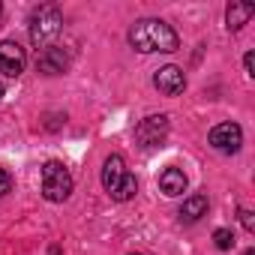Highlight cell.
<instances>
[{
    "label": "cell",
    "instance_id": "cell-1",
    "mask_svg": "<svg viewBox=\"0 0 255 255\" xmlns=\"http://www.w3.org/2000/svg\"><path fill=\"white\" fill-rule=\"evenodd\" d=\"M129 45L141 54H153V51H177L180 48V36L171 24H165L162 18H141L129 27Z\"/></svg>",
    "mask_w": 255,
    "mask_h": 255
},
{
    "label": "cell",
    "instance_id": "cell-2",
    "mask_svg": "<svg viewBox=\"0 0 255 255\" xmlns=\"http://www.w3.org/2000/svg\"><path fill=\"white\" fill-rule=\"evenodd\" d=\"M102 186H105V192L114 201H129V198H135L138 180H135V174L126 171V159L120 153H111L105 159V165H102Z\"/></svg>",
    "mask_w": 255,
    "mask_h": 255
},
{
    "label": "cell",
    "instance_id": "cell-3",
    "mask_svg": "<svg viewBox=\"0 0 255 255\" xmlns=\"http://www.w3.org/2000/svg\"><path fill=\"white\" fill-rule=\"evenodd\" d=\"M60 30H63V15H60L57 6L42 3V6L33 9V15H30V42H33L36 48H48L51 39H54Z\"/></svg>",
    "mask_w": 255,
    "mask_h": 255
},
{
    "label": "cell",
    "instance_id": "cell-4",
    "mask_svg": "<svg viewBox=\"0 0 255 255\" xmlns=\"http://www.w3.org/2000/svg\"><path fill=\"white\" fill-rule=\"evenodd\" d=\"M42 195L51 204H60L72 195V174L60 159H48L42 165Z\"/></svg>",
    "mask_w": 255,
    "mask_h": 255
},
{
    "label": "cell",
    "instance_id": "cell-5",
    "mask_svg": "<svg viewBox=\"0 0 255 255\" xmlns=\"http://www.w3.org/2000/svg\"><path fill=\"white\" fill-rule=\"evenodd\" d=\"M207 141H210V147L219 150V153H237L240 144H243V129H240L237 123L225 120V123H216L213 129H210Z\"/></svg>",
    "mask_w": 255,
    "mask_h": 255
},
{
    "label": "cell",
    "instance_id": "cell-6",
    "mask_svg": "<svg viewBox=\"0 0 255 255\" xmlns=\"http://www.w3.org/2000/svg\"><path fill=\"white\" fill-rule=\"evenodd\" d=\"M168 135V117L165 114H150L135 126V141L141 147H159Z\"/></svg>",
    "mask_w": 255,
    "mask_h": 255
},
{
    "label": "cell",
    "instance_id": "cell-7",
    "mask_svg": "<svg viewBox=\"0 0 255 255\" xmlns=\"http://www.w3.org/2000/svg\"><path fill=\"white\" fill-rule=\"evenodd\" d=\"M27 66V54L15 39H3L0 42V75L6 78H18Z\"/></svg>",
    "mask_w": 255,
    "mask_h": 255
},
{
    "label": "cell",
    "instance_id": "cell-8",
    "mask_svg": "<svg viewBox=\"0 0 255 255\" xmlns=\"http://www.w3.org/2000/svg\"><path fill=\"white\" fill-rule=\"evenodd\" d=\"M153 84H156V90L159 93H165V96H177V93H183L186 90V75H183V69L180 66H162V69H156V75H153Z\"/></svg>",
    "mask_w": 255,
    "mask_h": 255
},
{
    "label": "cell",
    "instance_id": "cell-9",
    "mask_svg": "<svg viewBox=\"0 0 255 255\" xmlns=\"http://www.w3.org/2000/svg\"><path fill=\"white\" fill-rule=\"evenodd\" d=\"M66 66H69V57H66V51L57 48V45H48V48H42V51L36 54V69H39L42 75H63Z\"/></svg>",
    "mask_w": 255,
    "mask_h": 255
},
{
    "label": "cell",
    "instance_id": "cell-10",
    "mask_svg": "<svg viewBox=\"0 0 255 255\" xmlns=\"http://www.w3.org/2000/svg\"><path fill=\"white\" fill-rule=\"evenodd\" d=\"M252 15H255V6H252V3H243V0H231L228 9H225V24H228V30H240L243 24H249Z\"/></svg>",
    "mask_w": 255,
    "mask_h": 255
},
{
    "label": "cell",
    "instance_id": "cell-11",
    "mask_svg": "<svg viewBox=\"0 0 255 255\" xmlns=\"http://www.w3.org/2000/svg\"><path fill=\"white\" fill-rule=\"evenodd\" d=\"M159 189H162L168 198H174V195H183V192H186V174H183L180 168L168 165V168L159 174Z\"/></svg>",
    "mask_w": 255,
    "mask_h": 255
},
{
    "label": "cell",
    "instance_id": "cell-12",
    "mask_svg": "<svg viewBox=\"0 0 255 255\" xmlns=\"http://www.w3.org/2000/svg\"><path fill=\"white\" fill-rule=\"evenodd\" d=\"M204 213H207V195H204V192L189 195V198L183 201V207H180V219H186V222H195V219H201Z\"/></svg>",
    "mask_w": 255,
    "mask_h": 255
},
{
    "label": "cell",
    "instance_id": "cell-13",
    "mask_svg": "<svg viewBox=\"0 0 255 255\" xmlns=\"http://www.w3.org/2000/svg\"><path fill=\"white\" fill-rule=\"evenodd\" d=\"M213 243H216V249H231L234 246V231L231 228H216L213 231Z\"/></svg>",
    "mask_w": 255,
    "mask_h": 255
},
{
    "label": "cell",
    "instance_id": "cell-14",
    "mask_svg": "<svg viewBox=\"0 0 255 255\" xmlns=\"http://www.w3.org/2000/svg\"><path fill=\"white\" fill-rule=\"evenodd\" d=\"M9 192H12V177H9V171L0 168V198L9 195Z\"/></svg>",
    "mask_w": 255,
    "mask_h": 255
},
{
    "label": "cell",
    "instance_id": "cell-15",
    "mask_svg": "<svg viewBox=\"0 0 255 255\" xmlns=\"http://www.w3.org/2000/svg\"><path fill=\"white\" fill-rule=\"evenodd\" d=\"M240 222H243V228H246L249 234H255V219H252V210L240 207Z\"/></svg>",
    "mask_w": 255,
    "mask_h": 255
},
{
    "label": "cell",
    "instance_id": "cell-16",
    "mask_svg": "<svg viewBox=\"0 0 255 255\" xmlns=\"http://www.w3.org/2000/svg\"><path fill=\"white\" fill-rule=\"evenodd\" d=\"M243 69H246V75H252V69H255V54H252V51L243 57Z\"/></svg>",
    "mask_w": 255,
    "mask_h": 255
},
{
    "label": "cell",
    "instance_id": "cell-17",
    "mask_svg": "<svg viewBox=\"0 0 255 255\" xmlns=\"http://www.w3.org/2000/svg\"><path fill=\"white\" fill-rule=\"evenodd\" d=\"M243 255H255V249H246V252H243Z\"/></svg>",
    "mask_w": 255,
    "mask_h": 255
},
{
    "label": "cell",
    "instance_id": "cell-18",
    "mask_svg": "<svg viewBox=\"0 0 255 255\" xmlns=\"http://www.w3.org/2000/svg\"><path fill=\"white\" fill-rule=\"evenodd\" d=\"M0 96H3V84H0Z\"/></svg>",
    "mask_w": 255,
    "mask_h": 255
},
{
    "label": "cell",
    "instance_id": "cell-19",
    "mask_svg": "<svg viewBox=\"0 0 255 255\" xmlns=\"http://www.w3.org/2000/svg\"><path fill=\"white\" fill-rule=\"evenodd\" d=\"M132 255H141V252H132Z\"/></svg>",
    "mask_w": 255,
    "mask_h": 255
}]
</instances>
